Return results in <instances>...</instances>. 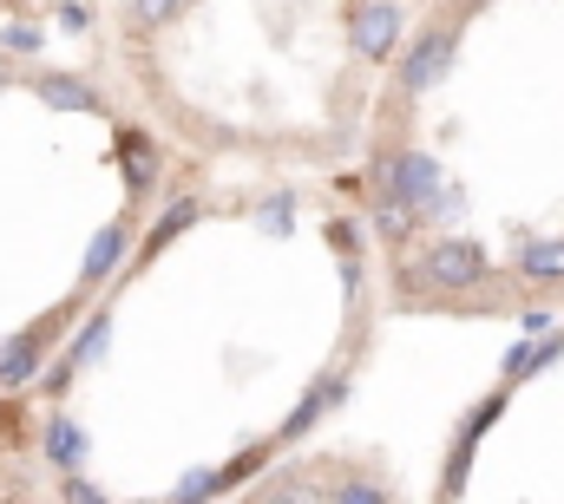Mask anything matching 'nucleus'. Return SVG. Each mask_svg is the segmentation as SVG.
<instances>
[{
  "mask_svg": "<svg viewBox=\"0 0 564 504\" xmlns=\"http://www.w3.org/2000/svg\"><path fill=\"white\" fill-rule=\"evenodd\" d=\"M440 184H446V177H440V164H433L426 151H401V157L388 164V197L408 204V210H426Z\"/></svg>",
  "mask_w": 564,
  "mask_h": 504,
  "instance_id": "1",
  "label": "nucleus"
},
{
  "mask_svg": "<svg viewBox=\"0 0 564 504\" xmlns=\"http://www.w3.org/2000/svg\"><path fill=\"white\" fill-rule=\"evenodd\" d=\"M348 40H355V53H361V59H388V53H394V40H401V7H394V0H368V7L355 13Z\"/></svg>",
  "mask_w": 564,
  "mask_h": 504,
  "instance_id": "2",
  "label": "nucleus"
},
{
  "mask_svg": "<svg viewBox=\"0 0 564 504\" xmlns=\"http://www.w3.org/2000/svg\"><path fill=\"white\" fill-rule=\"evenodd\" d=\"M446 66H453V33L433 26V33L414 40V53H408V66H401V86H408V92H426V86L446 79Z\"/></svg>",
  "mask_w": 564,
  "mask_h": 504,
  "instance_id": "3",
  "label": "nucleus"
},
{
  "mask_svg": "<svg viewBox=\"0 0 564 504\" xmlns=\"http://www.w3.org/2000/svg\"><path fill=\"white\" fill-rule=\"evenodd\" d=\"M426 275H433V282H446V288H466V282H479V275H486V250H479V243L446 237L440 250L426 255Z\"/></svg>",
  "mask_w": 564,
  "mask_h": 504,
  "instance_id": "4",
  "label": "nucleus"
},
{
  "mask_svg": "<svg viewBox=\"0 0 564 504\" xmlns=\"http://www.w3.org/2000/svg\"><path fill=\"white\" fill-rule=\"evenodd\" d=\"M492 419H499V399H486V406H479V413L466 419V432H459V446H453V465H446V492H459V485H466V465H473V446L486 439V426H492Z\"/></svg>",
  "mask_w": 564,
  "mask_h": 504,
  "instance_id": "5",
  "label": "nucleus"
},
{
  "mask_svg": "<svg viewBox=\"0 0 564 504\" xmlns=\"http://www.w3.org/2000/svg\"><path fill=\"white\" fill-rule=\"evenodd\" d=\"M335 399H341V380H322V386H315V393H308L289 419H282V439H302V432L322 419V406H335Z\"/></svg>",
  "mask_w": 564,
  "mask_h": 504,
  "instance_id": "6",
  "label": "nucleus"
},
{
  "mask_svg": "<svg viewBox=\"0 0 564 504\" xmlns=\"http://www.w3.org/2000/svg\"><path fill=\"white\" fill-rule=\"evenodd\" d=\"M558 354H564V335H552V341H539V348H532V341H519V348L506 354V374H512V380H525V374H539V368H552Z\"/></svg>",
  "mask_w": 564,
  "mask_h": 504,
  "instance_id": "7",
  "label": "nucleus"
},
{
  "mask_svg": "<svg viewBox=\"0 0 564 504\" xmlns=\"http://www.w3.org/2000/svg\"><path fill=\"white\" fill-rule=\"evenodd\" d=\"M519 269H525L532 282H558V275H564V237H558V243H525Z\"/></svg>",
  "mask_w": 564,
  "mask_h": 504,
  "instance_id": "8",
  "label": "nucleus"
},
{
  "mask_svg": "<svg viewBox=\"0 0 564 504\" xmlns=\"http://www.w3.org/2000/svg\"><path fill=\"white\" fill-rule=\"evenodd\" d=\"M132 13H139V26H164L184 13V0H132Z\"/></svg>",
  "mask_w": 564,
  "mask_h": 504,
  "instance_id": "9",
  "label": "nucleus"
},
{
  "mask_svg": "<svg viewBox=\"0 0 564 504\" xmlns=\"http://www.w3.org/2000/svg\"><path fill=\"white\" fill-rule=\"evenodd\" d=\"M335 498L341 504H381V485H341Z\"/></svg>",
  "mask_w": 564,
  "mask_h": 504,
  "instance_id": "10",
  "label": "nucleus"
}]
</instances>
